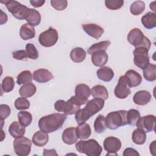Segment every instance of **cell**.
<instances>
[{
    "label": "cell",
    "mask_w": 156,
    "mask_h": 156,
    "mask_svg": "<svg viewBox=\"0 0 156 156\" xmlns=\"http://www.w3.org/2000/svg\"><path fill=\"white\" fill-rule=\"evenodd\" d=\"M65 113H52L41 117L38 122L40 130L46 132L52 133L60 129L66 119Z\"/></svg>",
    "instance_id": "6da1fadb"
},
{
    "label": "cell",
    "mask_w": 156,
    "mask_h": 156,
    "mask_svg": "<svg viewBox=\"0 0 156 156\" xmlns=\"http://www.w3.org/2000/svg\"><path fill=\"white\" fill-rule=\"evenodd\" d=\"M104 106V100L94 98L87 103L83 108L79 110L75 115V119L77 124L85 122L90 117L101 111Z\"/></svg>",
    "instance_id": "7a4b0ae2"
},
{
    "label": "cell",
    "mask_w": 156,
    "mask_h": 156,
    "mask_svg": "<svg viewBox=\"0 0 156 156\" xmlns=\"http://www.w3.org/2000/svg\"><path fill=\"white\" fill-rule=\"evenodd\" d=\"M76 149L79 152L88 156H99L102 151V147L94 139L79 141L76 144Z\"/></svg>",
    "instance_id": "3957f363"
},
{
    "label": "cell",
    "mask_w": 156,
    "mask_h": 156,
    "mask_svg": "<svg viewBox=\"0 0 156 156\" xmlns=\"http://www.w3.org/2000/svg\"><path fill=\"white\" fill-rule=\"evenodd\" d=\"M127 113L124 110L110 112L105 118L107 127L110 130H115L127 124Z\"/></svg>",
    "instance_id": "277c9868"
},
{
    "label": "cell",
    "mask_w": 156,
    "mask_h": 156,
    "mask_svg": "<svg viewBox=\"0 0 156 156\" xmlns=\"http://www.w3.org/2000/svg\"><path fill=\"white\" fill-rule=\"evenodd\" d=\"M0 2L5 5L8 11L11 13L15 18L20 20H26L30 12L29 8L16 1L5 0L4 1H1Z\"/></svg>",
    "instance_id": "5b68a950"
},
{
    "label": "cell",
    "mask_w": 156,
    "mask_h": 156,
    "mask_svg": "<svg viewBox=\"0 0 156 156\" xmlns=\"http://www.w3.org/2000/svg\"><path fill=\"white\" fill-rule=\"evenodd\" d=\"M127 41L135 48L144 47L149 50L151 43L149 39L144 35L139 28L132 29L127 35Z\"/></svg>",
    "instance_id": "8992f818"
},
{
    "label": "cell",
    "mask_w": 156,
    "mask_h": 156,
    "mask_svg": "<svg viewBox=\"0 0 156 156\" xmlns=\"http://www.w3.org/2000/svg\"><path fill=\"white\" fill-rule=\"evenodd\" d=\"M15 154L18 156H27L31 150V141L24 136L15 138L13 143Z\"/></svg>",
    "instance_id": "52a82bcc"
},
{
    "label": "cell",
    "mask_w": 156,
    "mask_h": 156,
    "mask_svg": "<svg viewBox=\"0 0 156 156\" xmlns=\"http://www.w3.org/2000/svg\"><path fill=\"white\" fill-rule=\"evenodd\" d=\"M58 34L57 30L50 27L48 30L41 32L38 37L40 44L44 47H51L57 41Z\"/></svg>",
    "instance_id": "ba28073f"
},
{
    "label": "cell",
    "mask_w": 156,
    "mask_h": 156,
    "mask_svg": "<svg viewBox=\"0 0 156 156\" xmlns=\"http://www.w3.org/2000/svg\"><path fill=\"white\" fill-rule=\"evenodd\" d=\"M149 50L144 47L135 48L133 52L135 65L140 69H144L149 64V57L148 55Z\"/></svg>",
    "instance_id": "9c48e42d"
},
{
    "label": "cell",
    "mask_w": 156,
    "mask_h": 156,
    "mask_svg": "<svg viewBox=\"0 0 156 156\" xmlns=\"http://www.w3.org/2000/svg\"><path fill=\"white\" fill-rule=\"evenodd\" d=\"M114 93L115 96L119 99H125L130 94V87L125 76H120Z\"/></svg>",
    "instance_id": "30bf717a"
},
{
    "label": "cell",
    "mask_w": 156,
    "mask_h": 156,
    "mask_svg": "<svg viewBox=\"0 0 156 156\" xmlns=\"http://www.w3.org/2000/svg\"><path fill=\"white\" fill-rule=\"evenodd\" d=\"M103 146L107 152V155H117L118 151L121 149V142L118 138L108 136L104 140Z\"/></svg>",
    "instance_id": "8fae6325"
},
{
    "label": "cell",
    "mask_w": 156,
    "mask_h": 156,
    "mask_svg": "<svg viewBox=\"0 0 156 156\" xmlns=\"http://www.w3.org/2000/svg\"><path fill=\"white\" fill-rule=\"evenodd\" d=\"M155 116L153 115H148L140 117L136 126L138 128L143 130L145 132H150L155 130Z\"/></svg>",
    "instance_id": "7c38bea8"
},
{
    "label": "cell",
    "mask_w": 156,
    "mask_h": 156,
    "mask_svg": "<svg viewBox=\"0 0 156 156\" xmlns=\"http://www.w3.org/2000/svg\"><path fill=\"white\" fill-rule=\"evenodd\" d=\"M82 27L88 35L95 39L99 38L104 32L102 27L94 23L83 24L82 25Z\"/></svg>",
    "instance_id": "4fadbf2b"
},
{
    "label": "cell",
    "mask_w": 156,
    "mask_h": 156,
    "mask_svg": "<svg viewBox=\"0 0 156 156\" xmlns=\"http://www.w3.org/2000/svg\"><path fill=\"white\" fill-rule=\"evenodd\" d=\"M33 79L39 83H46L54 79L51 71L46 69L41 68L35 70L33 73Z\"/></svg>",
    "instance_id": "5bb4252c"
},
{
    "label": "cell",
    "mask_w": 156,
    "mask_h": 156,
    "mask_svg": "<svg viewBox=\"0 0 156 156\" xmlns=\"http://www.w3.org/2000/svg\"><path fill=\"white\" fill-rule=\"evenodd\" d=\"M63 141L66 144H73L77 141L78 136L76 132V128L71 127L65 129L62 135Z\"/></svg>",
    "instance_id": "9a60e30c"
},
{
    "label": "cell",
    "mask_w": 156,
    "mask_h": 156,
    "mask_svg": "<svg viewBox=\"0 0 156 156\" xmlns=\"http://www.w3.org/2000/svg\"><path fill=\"white\" fill-rule=\"evenodd\" d=\"M108 56L105 51H98L91 54L93 64L98 67H102L108 62Z\"/></svg>",
    "instance_id": "2e32d148"
},
{
    "label": "cell",
    "mask_w": 156,
    "mask_h": 156,
    "mask_svg": "<svg viewBox=\"0 0 156 156\" xmlns=\"http://www.w3.org/2000/svg\"><path fill=\"white\" fill-rule=\"evenodd\" d=\"M151 99V94L146 90L137 91L133 97L134 103L138 105H144L148 104Z\"/></svg>",
    "instance_id": "e0dca14e"
},
{
    "label": "cell",
    "mask_w": 156,
    "mask_h": 156,
    "mask_svg": "<svg viewBox=\"0 0 156 156\" xmlns=\"http://www.w3.org/2000/svg\"><path fill=\"white\" fill-rule=\"evenodd\" d=\"M26 127L20 122L13 121L9 127V132L14 138H20L24 136L26 132Z\"/></svg>",
    "instance_id": "ac0fdd59"
},
{
    "label": "cell",
    "mask_w": 156,
    "mask_h": 156,
    "mask_svg": "<svg viewBox=\"0 0 156 156\" xmlns=\"http://www.w3.org/2000/svg\"><path fill=\"white\" fill-rule=\"evenodd\" d=\"M124 76L126 77L130 87H137L140 85L142 82L141 76L135 70H128L125 73Z\"/></svg>",
    "instance_id": "d6986e66"
},
{
    "label": "cell",
    "mask_w": 156,
    "mask_h": 156,
    "mask_svg": "<svg viewBox=\"0 0 156 156\" xmlns=\"http://www.w3.org/2000/svg\"><path fill=\"white\" fill-rule=\"evenodd\" d=\"M20 35L24 40L33 38L35 36V30L34 27L29 23L23 24L20 30Z\"/></svg>",
    "instance_id": "ffe728a7"
},
{
    "label": "cell",
    "mask_w": 156,
    "mask_h": 156,
    "mask_svg": "<svg viewBox=\"0 0 156 156\" xmlns=\"http://www.w3.org/2000/svg\"><path fill=\"white\" fill-rule=\"evenodd\" d=\"M49 140V136L48 133L43 131L38 130L32 136L33 143L39 147L44 146L46 145Z\"/></svg>",
    "instance_id": "44dd1931"
},
{
    "label": "cell",
    "mask_w": 156,
    "mask_h": 156,
    "mask_svg": "<svg viewBox=\"0 0 156 156\" xmlns=\"http://www.w3.org/2000/svg\"><path fill=\"white\" fill-rule=\"evenodd\" d=\"M141 21L145 28L152 29L156 26V15L154 12H149L142 16Z\"/></svg>",
    "instance_id": "7402d4cb"
},
{
    "label": "cell",
    "mask_w": 156,
    "mask_h": 156,
    "mask_svg": "<svg viewBox=\"0 0 156 156\" xmlns=\"http://www.w3.org/2000/svg\"><path fill=\"white\" fill-rule=\"evenodd\" d=\"M91 94L94 98H100L104 101L107 99L108 93L105 86L97 85L94 86L91 90Z\"/></svg>",
    "instance_id": "603a6c76"
},
{
    "label": "cell",
    "mask_w": 156,
    "mask_h": 156,
    "mask_svg": "<svg viewBox=\"0 0 156 156\" xmlns=\"http://www.w3.org/2000/svg\"><path fill=\"white\" fill-rule=\"evenodd\" d=\"M97 76L99 79L104 82H110L114 77V72L109 67L102 66L97 71Z\"/></svg>",
    "instance_id": "cb8c5ba5"
},
{
    "label": "cell",
    "mask_w": 156,
    "mask_h": 156,
    "mask_svg": "<svg viewBox=\"0 0 156 156\" xmlns=\"http://www.w3.org/2000/svg\"><path fill=\"white\" fill-rule=\"evenodd\" d=\"M76 132L78 138L85 140L89 138L91 134V130L90 125L86 122L80 124L76 127Z\"/></svg>",
    "instance_id": "d4e9b609"
},
{
    "label": "cell",
    "mask_w": 156,
    "mask_h": 156,
    "mask_svg": "<svg viewBox=\"0 0 156 156\" xmlns=\"http://www.w3.org/2000/svg\"><path fill=\"white\" fill-rule=\"evenodd\" d=\"M86 51L80 47H77L71 50L70 52V58L75 63L82 62L86 57Z\"/></svg>",
    "instance_id": "484cf974"
},
{
    "label": "cell",
    "mask_w": 156,
    "mask_h": 156,
    "mask_svg": "<svg viewBox=\"0 0 156 156\" xmlns=\"http://www.w3.org/2000/svg\"><path fill=\"white\" fill-rule=\"evenodd\" d=\"M37 91V87L35 85L30 82L24 84L19 90V94L22 97L30 98L32 97Z\"/></svg>",
    "instance_id": "4316f807"
},
{
    "label": "cell",
    "mask_w": 156,
    "mask_h": 156,
    "mask_svg": "<svg viewBox=\"0 0 156 156\" xmlns=\"http://www.w3.org/2000/svg\"><path fill=\"white\" fill-rule=\"evenodd\" d=\"M144 79L149 82L154 81L156 79V65L149 63L143 71Z\"/></svg>",
    "instance_id": "83f0119b"
},
{
    "label": "cell",
    "mask_w": 156,
    "mask_h": 156,
    "mask_svg": "<svg viewBox=\"0 0 156 156\" xmlns=\"http://www.w3.org/2000/svg\"><path fill=\"white\" fill-rule=\"evenodd\" d=\"M132 139L135 144L138 145L143 144L146 140V132L143 130L137 128L133 132Z\"/></svg>",
    "instance_id": "f1b7e54d"
},
{
    "label": "cell",
    "mask_w": 156,
    "mask_h": 156,
    "mask_svg": "<svg viewBox=\"0 0 156 156\" xmlns=\"http://www.w3.org/2000/svg\"><path fill=\"white\" fill-rule=\"evenodd\" d=\"M27 23L30 24L33 26H38L41 22V15L40 13L36 10L30 9L29 13L26 20Z\"/></svg>",
    "instance_id": "f546056e"
},
{
    "label": "cell",
    "mask_w": 156,
    "mask_h": 156,
    "mask_svg": "<svg viewBox=\"0 0 156 156\" xmlns=\"http://www.w3.org/2000/svg\"><path fill=\"white\" fill-rule=\"evenodd\" d=\"M111 42L110 41H102L97 43H94L91 45L87 50L88 54L90 55L93 54L94 52L98 51H106L108 47L110 45Z\"/></svg>",
    "instance_id": "4dcf8cb0"
},
{
    "label": "cell",
    "mask_w": 156,
    "mask_h": 156,
    "mask_svg": "<svg viewBox=\"0 0 156 156\" xmlns=\"http://www.w3.org/2000/svg\"><path fill=\"white\" fill-rule=\"evenodd\" d=\"M91 94L90 87L84 83L77 85L75 88V95L83 98H88Z\"/></svg>",
    "instance_id": "1f68e13d"
},
{
    "label": "cell",
    "mask_w": 156,
    "mask_h": 156,
    "mask_svg": "<svg viewBox=\"0 0 156 156\" xmlns=\"http://www.w3.org/2000/svg\"><path fill=\"white\" fill-rule=\"evenodd\" d=\"M33 79L31 72L29 70L21 71L16 77V83L18 85L26 84L32 82Z\"/></svg>",
    "instance_id": "d6a6232c"
},
{
    "label": "cell",
    "mask_w": 156,
    "mask_h": 156,
    "mask_svg": "<svg viewBox=\"0 0 156 156\" xmlns=\"http://www.w3.org/2000/svg\"><path fill=\"white\" fill-rule=\"evenodd\" d=\"M94 128L95 131L98 133H101L105 130L107 125L105 122V118L104 116L102 115H98L94 121Z\"/></svg>",
    "instance_id": "836d02e7"
},
{
    "label": "cell",
    "mask_w": 156,
    "mask_h": 156,
    "mask_svg": "<svg viewBox=\"0 0 156 156\" xmlns=\"http://www.w3.org/2000/svg\"><path fill=\"white\" fill-rule=\"evenodd\" d=\"M15 87V81L11 76L5 77L1 83V89L3 92L9 93L12 91Z\"/></svg>",
    "instance_id": "e575fe53"
},
{
    "label": "cell",
    "mask_w": 156,
    "mask_h": 156,
    "mask_svg": "<svg viewBox=\"0 0 156 156\" xmlns=\"http://www.w3.org/2000/svg\"><path fill=\"white\" fill-rule=\"evenodd\" d=\"M140 118V113L138 110L130 109L127 113V124L136 126L138 119Z\"/></svg>",
    "instance_id": "d590c367"
},
{
    "label": "cell",
    "mask_w": 156,
    "mask_h": 156,
    "mask_svg": "<svg viewBox=\"0 0 156 156\" xmlns=\"http://www.w3.org/2000/svg\"><path fill=\"white\" fill-rule=\"evenodd\" d=\"M18 119L19 122L24 126H29L32 121V115L26 111H21L18 113Z\"/></svg>",
    "instance_id": "8d00e7d4"
},
{
    "label": "cell",
    "mask_w": 156,
    "mask_h": 156,
    "mask_svg": "<svg viewBox=\"0 0 156 156\" xmlns=\"http://www.w3.org/2000/svg\"><path fill=\"white\" fill-rule=\"evenodd\" d=\"M145 9V4L143 1H136L130 6V12L133 15H139Z\"/></svg>",
    "instance_id": "74e56055"
},
{
    "label": "cell",
    "mask_w": 156,
    "mask_h": 156,
    "mask_svg": "<svg viewBox=\"0 0 156 156\" xmlns=\"http://www.w3.org/2000/svg\"><path fill=\"white\" fill-rule=\"evenodd\" d=\"M80 109V105L76 104L71 99H68L66 102L65 108L64 110V113L66 115H73L76 114V113Z\"/></svg>",
    "instance_id": "f35d334b"
},
{
    "label": "cell",
    "mask_w": 156,
    "mask_h": 156,
    "mask_svg": "<svg viewBox=\"0 0 156 156\" xmlns=\"http://www.w3.org/2000/svg\"><path fill=\"white\" fill-rule=\"evenodd\" d=\"M15 107L19 110L28 109L30 107V102L24 97H20L17 98L14 102Z\"/></svg>",
    "instance_id": "ab89813d"
},
{
    "label": "cell",
    "mask_w": 156,
    "mask_h": 156,
    "mask_svg": "<svg viewBox=\"0 0 156 156\" xmlns=\"http://www.w3.org/2000/svg\"><path fill=\"white\" fill-rule=\"evenodd\" d=\"M26 52L27 58L35 60L38 57V52L36 47L32 43H27L26 46Z\"/></svg>",
    "instance_id": "60d3db41"
},
{
    "label": "cell",
    "mask_w": 156,
    "mask_h": 156,
    "mask_svg": "<svg viewBox=\"0 0 156 156\" xmlns=\"http://www.w3.org/2000/svg\"><path fill=\"white\" fill-rule=\"evenodd\" d=\"M124 1L122 0H106L105 1V7L110 10H118L122 7Z\"/></svg>",
    "instance_id": "b9f144b4"
},
{
    "label": "cell",
    "mask_w": 156,
    "mask_h": 156,
    "mask_svg": "<svg viewBox=\"0 0 156 156\" xmlns=\"http://www.w3.org/2000/svg\"><path fill=\"white\" fill-rule=\"evenodd\" d=\"M51 4L55 10L61 11L67 7L68 1L66 0H51Z\"/></svg>",
    "instance_id": "7bdbcfd3"
},
{
    "label": "cell",
    "mask_w": 156,
    "mask_h": 156,
    "mask_svg": "<svg viewBox=\"0 0 156 156\" xmlns=\"http://www.w3.org/2000/svg\"><path fill=\"white\" fill-rule=\"evenodd\" d=\"M10 108L9 106L7 104H1L0 105V117L1 121L2 122V127L3 125V121L6 119L10 114Z\"/></svg>",
    "instance_id": "ee69618b"
},
{
    "label": "cell",
    "mask_w": 156,
    "mask_h": 156,
    "mask_svg": "<svg viewBox=\"0 0 156 156\" xmlns=\"http://www.w3.org/2000/svg\"><path fill=\"white\" fill-rule=\"evenodd\" d=\"M13 58L18 60H24L27 58L26 50H18L12 52Z\"/></svg>",
    "instance_id": "f6af8a7d"
},
{
    "label": "cell",
    "mask_w": 156,
    "mask_h": 156,
    "mask_svg": "<svg viewBox=\"0 0 156 156\" xmlns=\"http://www.w3.org/2000/svg\"><path fill=\"white\" fill-rule=\"evenodd\" d=\"M66 101L64 100H58L54 104V108L58 112H63L65 110Z\"/></svg>",
    "instance_id": "bcb514c9"
},
{
    "label": "cell",
    "mask_w": 156,
    "mask_h": 156,
    "mask_svg": "<svg viewBox=\"0 0 156 156\" xmlns=\"http://www.w3.org/2000/svg\"><path fill=\"white\" fill-rule=\"evenodd\" d=\"M123 155L124 156H127V155H138L139 156L140 154L135 149L129 147L126 149L124 151Z\"/></svg>",
    "instance_id": "7dc6e473"
},
{
    "label": "cell",
    "mask_w": 156,
    "mask_h": 156,
    "mask_svg": "<svg viewBox=\"0 0 156 156\" xmlns=\"http://www.w3.org/2000/svg\"><path fill=\"white\" fill-rule=\"evenodd\" d=\"M30 3L32 5V7L35 8H38L43 6L45 3V1L44 0H30Z\"/></svg>",
    "instance_id": "c3c4849f"
},
{
    "label": "cell",
    "mask_w": 156,
    "mask_h": 156,
    "mask_svg": "<svg viewBox=\"0 0 156 156\" xmlns=\"http://www.w3.org/2000/svg\"><path fill=\"white\" fill-rule=\"evenodd\" d=\"M43 155H57L55 149H46L43 150Z\"/></svg>",
    "instance_id": "681fc988"
},
{
    "label": "cell",
    "mask_w": 156,
    "mask_h": 156,
    "mask_svg": "<svg viewBox=\"0 0 156 156\" xmlns=\"http://www.w3.org/2000/svg\"><path fill=\"white\" fill-rule=\"evenodd\" d=\"M155 141H153V142L152 143H151L150 146H149V149H150V152L152 155H155Z\"/></svg>",
    "instance_id": "f907efd6"
}]
</instances>
